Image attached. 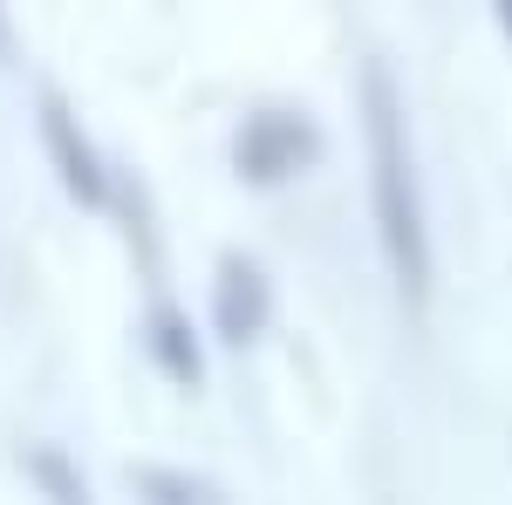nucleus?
<instances>
[{"label": "nucleus", "mask_w": 512, "mask_h": 505, "mask_svg": "<svg viewBox=\"0 0 512 505\" xmlns=\"http://www.w3.org/2000/svg\"><path fill=\"white\" fill-rule=\"evenodd\" d=\"M362 103V144H369V205H376V239L390 280L410 308H431L437 287V246H431V212H424V178H417V144H410V110L403 89L383 62H362L355 76Z\"/></svg>", "instance_id": "nucleus-1"}, {"label": "nucleus", "mask_w": 512, "mask_h": 505, "mask_svg": "<svg viewBox=\"0 0 512 505\" xmlns=\"http://www.w3.org/2000/svg\"><path fill=\"white\" fill-rule=\"evenodd\" d=\"M321 151H328L321 123L308 110H294V103H267V110L239 117V130H233V171H239V185H253V192H274L287 178L315 171Z\"/></svg>", "instance_id": "nucleus-2"}, {"label": "nucleus", "mask_w": 512, "mask_h": 505, "mask_svg": "<svg viewBox=\"0 0 512 505\" xmlns=\"http://www.w3.org/2000/svg\"><path fill=\"white\" fill-rule=\"evenodd\" d=\"M35 137H41V151H48V171L62 178V192L76 198L82 212H110L117 171H110V157L96 151V137L82 130L76 103L62 89H41L35 96Z\"/></svg>", "instance_id": "nucleus-3"}, {"label": "nucleus", "mask_w": 512, "mask_h": 505, "mask_svg": "<svg viewBox=\"0 0 512 505\" xmlns=\"http://www.w3.org/2000/svg\"><path fill=\"white\" fill-rule=\"evenodd\" d=\"M274 328V280L253 253H219L212 267V342L246 349Z\"/></svg>", "instance_id": "nucleus-4"}, {"label": "nucleus", "mask_w": 512, "mask_h": 505, "mask_svg": "<svg viewBox=\"0 0 512 505\" xmlns=\"http://www.w3.org/2000/svg\"><path fill=\"white\" fill-rule=\"evenodd\" d=\"M137 349H144V362L158 369L171 389H185V396H198L205 389V342H198L192 314L178 308V301H151V308L137 314Z\"/></svg>", "instance_id": "nucleus-5"}, {"label": "nucleus", "mask_w": 512, "mask_h": 505, "mask_svg": "<svg viewBox=\"0 0 512 505\" xmlns=\"http://www.w3.org/2000/svg\"><path fill=\"white\" fill-rule=\"evenodd\" d=\"M123 485L137 492V505H233L219 478H205V471H185V465H158V458H137V465H123Z\"/></svg>", "instance_id": "nucleus-6"}, {"label": "nucleus", "mask_w": 512, "mask_h": 505, "mask_svg": "<svg viewBox=\"0 0 512 505\" xmlns=\"http://www.w3.org/2000/svg\"><path fill=\"white\" fill-rule=\"evenodd\" d=\"M21 471H28V485H35L48 505H96L89 478L76 471V458H69L62 444H28V451H21Z\"/></svg>", "instance_id": "nucleus-7"}, {"label": "nucleus", "mask_w": 512, "mask_h": 505, "mask_svg": "<svg viewBox=\"0 0 512 505\" xmlns=\"http://www.w3.org/2000/svg\"><path fill=\"white\" fill-rule=\"evenodd\" d=\"M492 21H499V35L512 41V0H499V7H492Z\"/></svg>", "instance_id": "nucleus-8"}, {"label": "nucleus", "mask_w": 512, "mask_h": 505, "mask_svg": "<svg viewBox=\"0 0 512 505\" xmlns=\"http://www.w3.org/2000/svg\"><path fill=\"white\" fill-rule=\"evenodd\" d=\"M0 62H7V14H0Z\"/></svg>", "instance_id": "nucleus-9"}]
</instances>
